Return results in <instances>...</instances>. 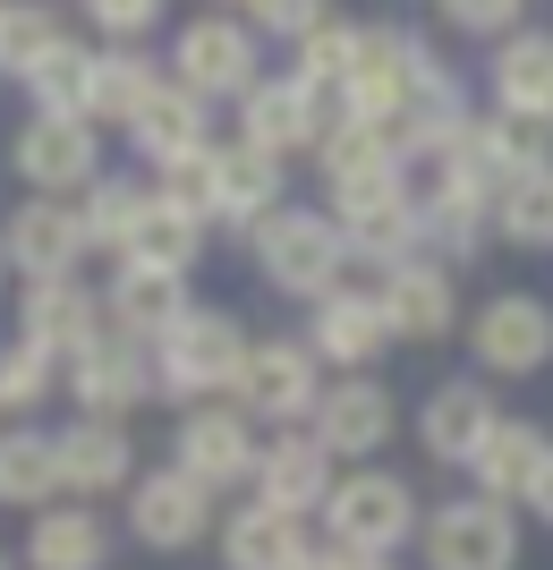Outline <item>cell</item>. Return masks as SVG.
Masks as SVG:
<instances>
[{
  "label": "cell",
  "instance_id": "28",
  "mask_svg": "<svg viewBox=\"0 0 553 570\" xmlns=\"http://www.w3.org/2000/svg\"><path fill=\"white\" fill-rule=\"evenodd\" d=\"M102 553H111V537L95 511H34V528H26L34 570H102Z\"/></svg>",
  "mask_w": 553,
  "mask_h": 570
},
{
  "label": "cell",
  "instance_id": "23",
  "mask_svg": "<svg viewBox=\"0 0 553 570\" xmlns=\"http://www.w3.org/2000/svg\"><path fill=\"white\" fill-rule=\"evenodd\" d=\"M221 562H230V570H298V562H307V537H298L289 511L247 502L239 520L221 528Z\"/></svg>",
  "mask_w": 553,
  "mask_h": 570
},
{
  "label": "cell",
  "instance_id": "1",
  "mask_svg": "<svg viewBox=\"0 0 553 570\" xmlns=\"http://www.w3.org/2000/svg\"><path fill=\"white\" fill-rule=\"evenodd\" d=\"M340 256H349V238L324 214H282V205H273V214L256 222V264H265V282L289 289V298H324V289L340 282Z\"/></svg>",
  "mask_w": 553,
  "mask_h": 570
},
{
  "label": "cell",
  "instance_id": "17",
  "mask_svg": "<svg viewBox=\"0 0 553 570\" xmlns=\"http://www.w3.org/2000/svg\"><path fill=\"white\" fill-rule=\"evenodd\" d=\"M256 485H265L273 511H289V520H307L315 502L333 494V452L315 443V434H282L265 460H256Z\"/></svg>",
  "mask_w": 553,
  "mask_h": 570
},
{
  "label": "cell",
  "instance_id": "10",
  "mask_svg": "<svg viewBox=\"0 0 553 570\" xmlns=\"http://www.w3.org/2000/svg\"><path fill=\"white\" fill-rule=\"evenodd\" d=\"M340 238H349V256H375L392 273V264H409V247L426 238V214H417L409 188H375V196H340Z\"/></svg>",
  "mask_w": 553,
  "mask_h": 570
},
{
  "label": "cell",
  "instance_id": "16",
  "mask_svg": "<svg viewBox=\"0 0 553 570\" xmlns=\"http://www.w3.org/2000/svg\"><path fill=\"white\" fill-rule=\"evenodd\" d=\"M154 392V366L137 357V341H86L77 350V401H86V417H128V409Z\"/></svg>",
  "mask_w": 553,
  "mask_h": 570
},
{
  "label": "cell",
  "instance_id": "21",
  "mask_svg": "<svg viewBox=\"0 0 553 570\" xmlns=\"http://www.w3.org/2000/svg\"><path fill=\"white\" fill-rule=\"evenodd\" d=\"M392 324L375 298H358V289H324L315 298V357H340V366H366V357H384Z\"/></svg>",
  "mask_w": 553,
  "mask_h": 570
},
{
  "label": "cell",
  "instance_id": "29",
  "mask_svg": "<svg viewBox=\"0 0 553 570\" xmlns=\"http://www.w3.org/2000/svg\"><path fill=\"white\" fill-rule=\"evenodd\" d=\"M111 315H120L128 341H162L179 324V273H154V264H128L120 282H111Z\"/></svg>",
  "mask_w": 553,
  "mask_h": 570
},
{
  "label": "cell",
  "instance_id": "25",
  "mask_svg": "<svg viewBox=\"0 0 553 570\" xmlns=\"http://www.w3.org/2000/svg\"><path fill=\"white\" fill-rule=\"evenodd\" d=\"M128 128H137V145L154 154V163L205 154V95H188V86H154V95H145V111L128 119Z\"/></svg>",
  "mask_w": 553,
  "mask_h": 570
},
{
  "label": "cell",
  "instance_id": "24",
  "mask_svg": "<svg viewBox=\"0 0 553 570\" xmlns=\"http://www.w3.org/2000/svg\"><path fill=\"white\" fill-rule=\"evenodd\" d=\"M77 247H86V230H77V214L60 205V196H34L18 222H9V256L34 273V282H51V273H69Z\"/></svg>",
  "mask_w": 553,
  "mask_h": 570
},
{
  "label": "cell",
  "instance_id": "9",
  "mask_svg": "<svg viewBox=\"0 0 553 570\" xmlns=\"http://www.w3.org/2000/svg\"><path fill=\"white\" fill-rule=\"evenodd\" d=\"M230 383L256 417H315V401H324L315 392V350H298V341H256Z\"/></svg>",
  "mask_w": 553,
  "mask_h": 570
},
{
  "label": "cell",
  "instance_id": "36",
  "mask_svg": "<svg viewBox=\"0 0 553 570\" xmlns=\"http://www.w3.org/2000/svg\"><path fill=\"white\" fill-rule=\"evenodd\" d=\"M51 43H60V18H51L43 0H0V69L9 77H26Z\"/></svg>",
  "mask_w": 553,
  "mask_h": 570
},
{
  "label": "cell",
  "instance_id": "37",
  "mask_svg": "<svg viewBox=\"0 0 553 570\" xmlns=\"http://www.w3.org/2000/svg\"><path fill=\"white\" fill-rule=\"evenodd\" d=\"M485 137H494L511 179H520V170H553V111H494Z\"/></svg>",
  "mask_w": 553,
  "mask_h": 570
},
{
  "label": "cell",
  "instance_id": "27",
  "mask_svg": "<svg viewBox=\"0 0 553 570\" xmlns=\"http://www.w3.org/2000/svg\"><path fill=\"white\" fill-rule=\"evenodd\" d=\"M477 485L485 494H503V502H529V485H536V469H545V434L536 426H511V417H494V434L477 443Z\"/></svg>",
  "mask_w": 553,
  "mask_h": 570
},
{
  "label": "cell",
  "instance_id": "44",
  "mask_svg": "<svg viewBox=\"0 0 553 570\" xmlns=\"http://www.w3.org/2000/svg\"><path fill=\"white\" fill-rule=\"evenodd\" d=\"M298 570H392V562H384V553H349V546H333V553L307 546V562H298Z\"/></svg>",
  "mask_w": 553,
  "mask_h": 570
},
{
  "label": "cell",
  "instance_id": "20",
  "mask_svg": "<svg viewBox=\"0 0 553 570\" xmlns=\"http://www.w3.org/2000/svg\"><path fill=\"white\" fill-rule=\"evenodd\" d=\"M26 341H34V350H51V357H77L86 341H102V333H95V289H77L69 273L34 282V289H26Z\"/></svg>",
  "mask_w": 553,
  "mask_h": 570
},
{
  "label": "cell",
  "instance_id": "5",
  "mask_svg": "<svg viewBox=\"0 0 553 570\" xmlns=\"http://www.w3.org/2000/svg\"><path fill=\"white\" fill-rule=\"evenodd\" d=\"M426 562L434 570H511L520 562V528L503 502H452L426 520Z\"/></svg>",
  "mask_w": 553,
  "mask_h": 570
},
{
  "label": "cell",
  "instance_id": "11",
  "mask_svg": "<svg viewBox=\"0 0 553 570\" xmlns=\"http://www.w3.org/2000/svg\"><path fill=\"white\" fill-rule=\"evenodd\" d=\"M18 170L43 196L86 188V179H95V128H86L77 111H34V119H26V137H18Z\"/></svg>",
  "mask_w": 553,
  "mask_h": 570
},
{
  "label": "cell",
  "instance_id": "13",
  "mask_svg": "<svg viewBox=\"0 0 553 570\" xmlns=\"http://www.w3.org/2000/svg\"><path fill=\"white\" fill-rule=\"evenodd\" d=\"M477 357L494 375H536L553 357V307L545 298H494L477 315Z\"/></svg>",
  "mask_w": 553,
  "mask_h": 570
},
{
  "label": "cell",
  "instance_id": "32",
  "mask_svg": "<svg viewBox=\"0 0 553 570\" xmlns=\"http://www.w3.org/2000/svg\"><path fill=\"white\" fill-rule=\"evenodd\" d=\"M154 86H162V77H154L145 51H102L95 77H86V119H137Z\"/></svg>",
  "mask_w": 553,
  "mask_h": 570
},
{
  "label": "cell",
  "instance_id": "40",
  "mask_svg": "<svg viewBox=\"0 0 553 570\" xmlns=\"http://www.w3.org/2000/svg\"><path fill=\"white\" fill-rule=\"evenodd\" d=\"M43 392H51V350L18 341V350L0 357V409H34Z\"/></svg>",
  "mask_w": 553,
  "mask_h": 570
},
{
  "label": "cell",
  "instance_id": "26",
  "mask_svg": "<svg viewBox=\"0 0 553 570\" xmlns=\"http://www.w3.org/2000/svg\"><path fill=\"white\" fill-rule=\"evenodd\" d=\"M417 434H426L434 460H477V443L494 434V401H485L477 383H443V392L426 401V426Z\"/></svg>",
  "mask_w": 553,
  "mask_h": 570
},
{
  "label": "cell",
  "instance_id": "48",
  "mask_svg": "<svg viewBox=\"0 0 553 570\" xmlns=\"http://www.w3.org/2000/svg\"><path fill=\"white\" fill-rule=\"evenodd\" d=\"M239 9H247V0H239Z\"/></svg>",
  "mask_w": 553,
  "mask_h": 570
},
{
  "label": "cell",
  "instance_id": "6",
  "mask_svg": "<svg viewBox=\"0 0 553 570\" xmlns=\"http://www.w3.org/2000/svg\"><path fill=\"white\" fill-rule=\"evenodd\" d=\"M170 69H179V86L205 95V102L247 95V86H256V35H247L239 18H196L188 35H179V51H170Z\"/></svg>",
  "mask_w": 553,
  "mask_h": 570
},
{
  "label": "cell",
  "instance_id": "22",
  "mask_svg": "<svg viewBox=\"0 0 553 570\" xmlns=\"http://www.w3.org/2000/svg\"><path fill=\"white\" fill-rule=\"evenodd\" d=\"M273 196H282V163H273L265 145H214V214L230 222H265Z\"/></svg>",
  "mask_w": 553,
  "mask_h": 570
},
{
  "label": "cell",
  "instance_id": "4",
  "mask_svg": "<svg viewBox=\"0 0 553 570\" xmlns=\"http://www.w3.org/2000/svg\"><path fill=\"white\" fill-rule=\"evenodd\" d=\"M417 69H426V51L409 43V35H358V51H349V77H340V102H349V119H401L417 95Z\"/></svg>",
  "mask_w": 553,
  "mask_h": 570
},
{
  "label": "cell",
  "instance_id": "42",
  "mask_svg": "<svg viewBox=\"0 0 553 570\" xmlns=\"http://www.w3.org/2000/svg\"><path fill=\"white\" fill-rule=\"evenodd\" d=\"M247 18L265 26V35H307V26H324V0H247Z\"/></svg>",
  "mask_w": 553,
  "mask_h": 570
},
{
  "label": "cell",
  "instance_id": "41",
  "mask_svg": "<svg viewBox=\"0 0 553 570\" xmlns=\"http://www.w3.org/2000/svg\"><path fill=\"white\" fill-rule=\"evenodd\" d=\"M434 9H443V26H460V35H511L529 0H434Z\"/></svg>",
  "mask_w": 553,
  "mask_h": 570
},
{
  "label": "cell",
  "instance_id": "3",
  "mask_svg": "<svg viewBox=\"0 0 553 570\" xmlns=\"http://www.w3.org/2000/svg\"><path fill=\"white\" fill-rule=\"evenodd\" d=\"M239 357H247L239 324L214 315V307H196V315H179V324L162 333V366H154V383L179 392V401H196V392H221V383L239 375Z\"/></svg>",
  "mask_w": 553,
  "mask_h": 570
},
{
  "label": "cell",
  "instance_id": "43",
  "mask_svg": "<svg viewBox=\"0 0 553 570\" xmlns=\"http://www.w3.org/2000/svg\"><path fill=\"white\" fill-rule=\"evenodd\" d=\"M86 18H95L102 35H120V43H137L145 26L162 18V0H86Z\"/></svg>",
  "mask_w": 553,
  "mask_h": 570
},
{
  "label": "cell",
  "instance_id": "45",
  "mask_svg": "<svg viewBox=\"0 0 553 570\" xmlns=\"http://www.w3.org/2000/svg\"><path fill=\"white\" fill-rule=\"evenodd\" d=\"M529 511H536V520H553V452H545V469H536V485H529Z\"/></svg>",
  "mask_w": 553,
  "mask_h": 570
},
{
  "label": "cell",
  "instance_id": "18",
  "mask_svg": "<svg viewBox=\"0 0 553 570\" xmlns=\"http://www.w3.org/2000/svg\"><path fill=\"white\" fill-rule=\"evenodd\" d=\"M375 307L401 341H443L452 333V282L434 273V264H392L384 289H375Z\"/></svg>",
  "mask_w": 553,
  "mask_h": 570
},
{
  "label": "cell",
  "instance_id": "35",
  "mask_svg": "<svg viewBox=\"0 0 553 570\" xmlns=\"http://www.w3.org/2000/svg\"><path fill=\"white\" fill-rule=\"evenodd\" d=\"M86 77H95V51H77L69 35H60V43L26 69V86H34V102H43V111H77V119H86Z\"/></svg>",
  "mask_w": 553,
  "mask_h": 570
},
{
  "label": "cell",
  "instance_id": "33",
  "mask_svg": "<svg viewBox=\"0 0 553 570\" xmlns=\"http://www.w3.org/2000/svg\"><path fill=\"white\" fill-rule=\"evenodd\" d=\"M485 214L503 222V238H520V247H553V170H520Z\"/></svg>",
  "mask_w": 553,
  "mask_h": 570
},
{
  "label": "cell",
  "instance_id": "47",
  "mask_svg": "<svg viewBox=\"0 0 553 570\" xmlns=\"http://www.w3.org/2000/svg\"><path fill=\"white\" fill-rule=\"evenodd\" d=\"M0 570H18V562H9V553H0Z\"/></svg>",
  "mask_w": 553,
  "mask_h": 570
},
{
  "label": "cell",
  "instance_id": "7",
  "mask_svg": "<svg viewBox=\"0 0 553 570\" xmlns=\"http://www.w3.org/2000/svg\"><path fill=\"white\" fill-rule=\"evenodd\" d=\"M128 528H137L154 553L196 546V537L214 528V485H196L188 469H154V476H137V494H128Z\"/></svg>",
  "mask_w": 553,
  "mask_h": 570
},
{
  "label": "cell",
  "instance_id": "8",
  "mask_svg": "<svg viewBox=\"0 0 553 570\" xmlns=\"http://www.w3.org/2000/svg\"><path fill=\"white\" fill-rule=\"evenodd\" d=\"M239 119H247V145H265L273 163H282V154H307L324 137V95H315L307 77H256L239 95Z\"/></svg>",
  "mask_w": 553,
  "mask_h": 570
},
{
  "label": "cell",
  "instance_id": "46",
  "mask_svg": "<svg viewBox=\"0 0 553 570\" xmlns=\"http://www.w3.org/2000/svg\"><path fill=\"white\" fill-rule=\"evenodd\" d=\"M0 273H9V238H0Z\"/></svg>",
  "mask_w": 553,
  "mask_h": 570
},
{
  "label": "cell",
  "instance_id": "39",
  "mask_svg": "<svg viewBox=\"0 0 553 570\" xmlns=\"http://www.w3.org/2000/svg\"><path fill=\"white\" fill-rule=\"evenodd\" d=\"M349 51H358V26H307V35H298V77H307L315 95H324V86H333L340 95V77H349Z\"/></svg>",
  "mask_w": 553,
  "mask_h": 570
},
{
  "label": "cell",
  "instance_id": "34",
  "mask_svg": "<svg viewBox=\"0 0 553 570\" xmlns=\"http://www.w3.org/2000/svg\"><path fill=\"white\" fill-rule=\"evenodd\" d=\"M60 494V452L43 434H0V502H43Z\"/></svg>",
  "mask_w": 553,
  "mask_h": 570
},
{
  "label": "cell",
  "instance_id": "19",
  "mask_svg": "<svg viewBox=\"0 0 553 570\" xmlns=\"http://www.w3.org/2000/svg\"><path fill=\"white\" fill-rule=\"evenodd\" d=\"M51 452H60V494H111V485H128V426L120 417H86Z\"/></svg>",
  "mask_w": 553,
  "mask_h": 570
},
{
  "label": "cell",
  "instance_id": "12",
  "mask_svg": "<svg viewBox=\"0 0 553 570\" xmlns=\"http://www.w3.org/2000/svg\"><path fill=\"white\" fill-rule=\"evenodd\" d=\"M324 179H333V196L401 188V137H392L384 119H340V128H324Z\"/></svg>",
  "mask_w": 553,
  "mask_h": 570
},
{
  "label": "cell",
  "instance_id": "2",
  "mask_svg": "<svg viewBox=\"0 0 553 570\" xmlns=\"http://www.w3.org/2000/svg\"><path fill=\"white\" fill-rule=\"evenodd\" d=\"M324 520H333V546H349V553H392V546L417 528V502H409V485H401V476L358 469V476H340L333 494H324Z\"/></svg>",
  "mask_w": 553,
  "mask_h": 570
},
{
  "label": "cell",
  "instance_id": "30",
  "mask_svg": "<svg viewBox=\"0 0 553 570\" xmlns=\"http://www.w3.org/2000/svg\"><path fill=\"white\" fill-rule=\"evenodd\" d=\"M196 247H205L196 214H179L170 196H145V214H137V230H128L120 256H128V264H154V273H188Z\"/></svg>",
  "mask_w": 553,
  "mask_h": 570
},
{
  "label": "cell",
  "instance_id": "14",
  "mask_svg": "<svg viewBox=\"0 0 553 570\" xmlns=\"http://www.w3.org/2000/svg\"><path fill=\"white\" fill-rule=\"evenodd\" d=\"M179 469L196 485H239L256 476V434H247L239 409H196L188 426H179Z\"/></svg>",
  "mask_w": 553,
  "mask_h": 570
},
{
  "label": "cell",
  "instance_id": "31",
  "mask_svg": "<svg viewBox=\"0 0 553 570\" xmlns=\"http://www.w3.org/2000/svg\"><path fill=\"white\" fill-rule=\"evenodd\" d=\"M494 95H503V111H553V35H503Z\"/></svg>",
  "mask_w": 553,
  "mask_h": 570
},
{
  "label": "cell",
  "instance_id": "15",
  "mask_svg": "<svg viewBox=\"0 0 553 570\" xmlns=\"http://www.w3.org/2000/svg\"><path fill=\"white\" fill-rule=\"evenodd\" d=\"M384 434H392V392L384 383L358 375V383H340V392L315 401V443H324L333 460H366Z\"/></svg>",
  "mask_w": 553,
  "mask_h": 570
},
{
  "label": "cell",
  "instance_id": "38",
  "mask_svg": "<svg viewBox=\"0 0 553 570\" xmlns=\"http://www.w3.org/2000/svg\"><path fill=\"white\" fill-rule=\"evenodd\" d=\"M137 214H145V196H137V188H120V179H95V196H86L77 230H86V247H128Z\"/></svg>",
  "mask_w": 553,
  "mask_h": 570
}]
</instances>
